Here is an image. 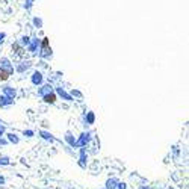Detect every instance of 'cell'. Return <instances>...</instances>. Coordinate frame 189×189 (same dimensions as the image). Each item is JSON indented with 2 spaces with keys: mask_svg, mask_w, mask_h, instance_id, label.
Here are the masks:
<instances>
[{
  "mask_svg": "<svg viewBox=\"0 0 189 189\" xmlns=\"http://www.w3.org/2000/svg\"><path fill=\"white\" fill-rule=\"evenodd\" d=\"M0 70H3V71H8L9 74H12V71H14V68L9 65V61H8L6 58L0 59Z\"/></svg>",
  "mask_w": 189,
  "mask_h": 189,
  "instance_id": "cell-1",
  "label": "cell"
},
{
  "mask_svg": "<svg viewBox=\"0 0 189 189\" xmlns=\"http://www.w3.org/2000/svg\"><path fill=\"white\" fill-rule=\"evenodd\" d=\"M42 98H44V102H45V103H50V105H53V103L56 102V95H55L53 92H50V94H45V95H42Z\"/></svg>",
  "mask_w": 189,
  "mask_h": 189,
  "instance_id": "cell-2",
  "label": "cell"
},
{
  "mask_svg": "<svg viewBox=\"0 0 189 189\" xmlns=\"http://www.w3.org/2000/svg\"><path fill=\"white\" fill-rule=\"evenodd\" d=\"M32 82H34L35 85L42 83V74H41L39 71H35V73H34V77H32Z\"/></svg>",
  "mask_w": 189,
  "mask_h": 189,
  "instance_id": "cell-3",
  "label": "cell"
},
{
  "mask_svg": "<svg viewBox=\"0 0 189 189\" xmlns=\"http://www.w3.org/2000/svg\"><path fill=\"white\" fill-rule=\"evenodd\" d=\"M12 50H14L17 55H20V56H21V55H23V52H24V50H23L18 44H12Z\"/></svg>",
  "mask_w": 189,
  "mask_h": 189,
  "instance_id": "cell-4",
  "label": "cell"
},
{
  "mask_svg": "<svg viewBox=\"0 0 189 189\" xmlns=\"http://www.w3.org/2000/svg\"><path fill=\"white\" fill-rule=\"evenodd\" d=\"M9 73L8 71H3V70H0V82H5V80H8L9 79Z\"/></svg>",
  "mask_w": 189,
  "mask_h": 189,
  "instance_id": "cell-5",
  "label": "cell"
},
{
  "mask_svg": "<svg viewBox=\"0 0 189 189\" xmlns=\"http://www.w3.org/2000/svg\"><path fill=\"white\" fill-rule=\"evenodd\" d=\"M8 136H9V141H12V142H18V138H15V135H12V133H9Z\"/></svg>",
  "mask_w": 189,
  "mask_h": 189,
  "instance_id": "cell-6",
  "label": "cell"
},
{
  "mask_svg": "<svg viewBox=\"0 0 189 189\" xmlns=\"http://www.w3.org/2000/svg\"><path fill=\"white\" fill-rule=\"evenodd\" d=\"M5 38H6V34H5V32H2V34H0V42H3V41H5Z\"/></svg>",
  "mask_w": 189,
  "mask_h": 189,
  "instance_id": "cell-7",
  "label": "cell"
},
{
  "mask_svg": "<svg viewBox=\"0 0 189 189\" xmlns=\"http://www.w3.org/2000/svg\"><path fill=\"white\" fill-rule=\"evenodd\" d=\"M23 44H29V38L27 37H23Z\"/></svg>",
  "mask_w": 189,
  "mask_h": 189,
  "instance_id": "cell-8",
  "label": "cell"
},
{
  "mask_svg": "<svg viewBox=\"0 0 189 189\" xmlns=\"http://www.w3.org/2000/svg\"><path fill=\"white\" fill-rule=\"evenodd\" d=\"M88 119H89V123H92V121H94V115H92V113H89V116H88Z\"/></svg>",
  "mask_w": 189,
  "mask_h": 189,
  "instance_id": "cell-9",
  "label": "cell"
},
{
  "mask_svg": "<svg viewBox=\"0 0 189 189\" xmlns=\"http://www.w3.org/2000/svg\"><path fill=\"white\" fill-rule=\"evenodd\" d=\"M34 23H35L37 26H41V20H38V18H35V20H34Z\"/></svg>",
  "mask_w": 189,
  "mask_h": 189,
  "instance_id": "cell-10",
  "label": "cell"
},
{
  "mask_svg": "<svg viewBox=\"0 0 189 189\" xmlns=\"http://www.w3.org/2000/svg\"><path fill=\"white\" fill-rule=\"evenodd\" d=\"M24 135H29V136H32V135H34V133H32V132H30V130H27V132H24Z\"/></svg>",
  "mask_w": 189,
  "mask_h": 189,
  "instance_id": "cell-11",
  "label": "cell"
},
{
  "mask_svg": "<svg viewBox=\"0 0 189 189\" xmlns=\"http://www.w3.org/2000/svg\"><path fill=\"white\" fill-rule=\"evenodd\" d=\"M3 182H5V179H3V177H0V185H2Z\"/></svg>",
  "mask_w": 189,
  "mask_h": 189,
  "instance_id": "cell-12",
  "label": "cell"
},
{
  "mask_svg": "<svg viewBox=\"0 0 189 189\" xmlns=\"http://www.w3.org/2000/svg\"><path fill=\"white\" fill-rule=\"evenodd\" d=\"M0 189H3V188H2V186H0Z\"/></svg>",
  "mask_w": 189,
  "mask_h": 189,
  "instance_id": "cell-13",
  "label": "cell"
}]
</instances>
